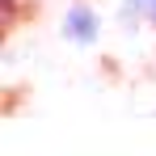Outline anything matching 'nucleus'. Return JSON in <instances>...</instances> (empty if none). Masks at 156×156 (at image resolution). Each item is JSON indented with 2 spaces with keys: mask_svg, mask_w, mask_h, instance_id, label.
I'll return each mask as SVG.
<instances>
[{
  "mask_svg": "<svg viewBox=\"0 0 156 156\" xmlns=\"http://www.w3.org/2000/svg\"><path fill=\"white\" fill-rule=\"evenodd\" d=\"M59 34L76 47H93L97 34H101V13L89 4V0H72L63 9V21H59Z\"/></svg>",
  "mask_w": 156,
  "mask_h": 156,
  "instance_id": "obj_1",
  "label": "nucleus"
},
{
  "mask_svg": "<svg viewBox=\"0 0 156 156\" xmlns=\"http://www.w3.org/2000/svg\"><path fill=\"white\" fill-rule=\"evenodd\" d=\"M152 4H156V0H122L118 17H122L127 26H139V21H152Z\"/></svg>",
  "mask_w": 156,
  "mask_h": 156,
  "instance_id": "obj_2",
  "label": "nucleus"
},
{
  "mask_svg": "<svg viewBox=\"0 0 156 156\" xmlns=\"http://www.w3.org/2000/svg\"><path fill=\"white\" fill-rule=\"evenodd\" d=\"M152 26H156V4H152Z\"/></svg>",
  "mask_w": 156,
  "mask_h": 156,
  "instance_id": "obj_3",
  "label": "nucleus"
}]
</instances>
